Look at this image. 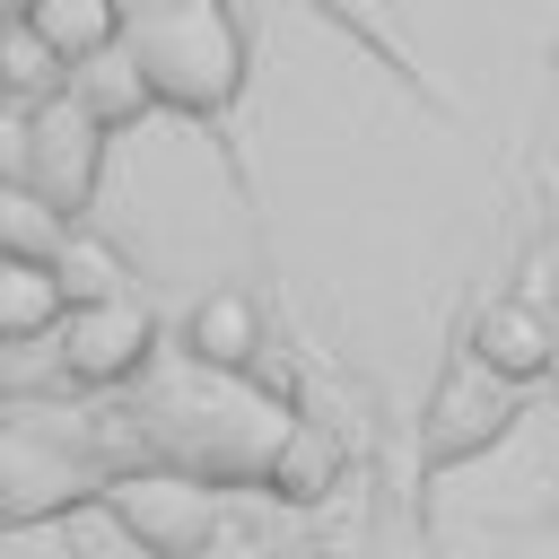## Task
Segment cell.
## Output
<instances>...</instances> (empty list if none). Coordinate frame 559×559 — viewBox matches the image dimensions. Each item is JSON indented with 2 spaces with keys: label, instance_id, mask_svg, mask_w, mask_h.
Here are the masks:
<instances>
[{
  "label": "cell",
  "instance_id": "6da1fadb",
  "mask_svg": "<svg viewBox=\"0 0 559 559\" xmlns=\"http://www.w3.org/2000/svg\"><path fill=\"white\" fill-rule=\"evenodd\" d=\"M148 437L175 454V472H192V480L218 489V480H271L280 454H288V437H297V419L271 393L236 384V376L183 367V376L148 384Z\"/></svg>",
  "mask_w": 559,
  "mask_h": 559
},
{
  "label": "cell",
  "instance_id": "7a4b0ae2",
  "mask_svg": "<svg viewBox=\"0 0 559 559\" xmlns=\"http://www.w3.org/2000/svg\"><path fill=\"white\" fill-rule=\"evenodd\" d=\"M122 52L140 61L148 96L175 114H227L245 87V26L218 0H148L122 26Z\"/></svg>",
  "mask_w": 559,
  "mask_h": 559
},
{
  "label": "cell",
  "instance_id": "3957f363",
  "mask_svg": "<svg viewBox=\"0 0 559 559\" xmlns=\"http://www.w3.org/2000/svg\"><path fill=\"white\" fill-rule=\"evenodd\" d=\"M122 480V463H105L96 445L44 437V428H0V533L9 524H44L79 498H105Z\"/></svg>",
  "mask_w": 559,
  "mask_h": 559
},
{
  "label": "cell",
  "instance_id": "277c9868",
  "mask_svg": "<svg viewBox=\"0 0 559 559\" xmlns=\"http://www.w3.org/2000/svg\"><path fill=\"white\" fill-rule=\"evenodd\" d=\"M105 515H114L140 550H157V559H201V550L227 533L218 489L192 480V472H175V463H140V472H122V480L105 489Z\"/></svg>",
  "mask_w": 559,
  "mask_h": 559
},
{
  "label": "cell",
  "instance_id": "5b68a950",
  "mask_svg": "<svg viewBox=\"0 0 559 559\" xmlns=\"http://www.w3.org/2000/svg\"><path fill=\"white\" fill-rule=\"evenodd\" d=\"M96 166H105V122H96L70 87H61L52 105H35V157H26V183H35L61 218H79V210H87Z\"/></svg>",
  "mask_w": 559,
  "mask_h": 559
},
{
  "label": "cell",
  "instance_id": "8992f818",
  "mask_svg": "<svg viewBox=\"0 0 559 559\" xmlns=\"http://www.w3.org/2000/svg\"><path fill=\"white\" fill-rule=\"evenodd\" d=\"M148 349H157V323H148V306H140V297L70 306V323L52 332V358H61V376H70V384H122V376H140V367H148Z\"/></svg>",
  "mask_w": 559,
  "mask_h": 559
},
{
  "label": "cell",
  "instance_id": "52a82bcc",
  "mask_svg": "<svg viewBox=\"0 0 559 559\" xmlns=\"http://www.w3.org/2000/svg\"><path fill=\"white\" fill-rule=\"evenodd\" d=\"M472 367L498 376V384L542 376V367H550V323H542V306H533V297H498V306H480V314H472Z\"/></svg>",
  "mask_w": 559,
  "mask_h": 559
},
{
  "label": "cell",
  "instance_id": "ba28073f",
  "mask_svg": "<svg viewBox=\"0 0 559 559\" xmlns=\"http://www.w3.org/2000/svg\"><path fill=\"white\" fill-rule=\"evenodd\" d=\"M26 26H35V44L79 79L87 61L122 52V26H131V17H122L114 0H35V9H26Z\"/></svg>",
  "mask_w": 559,
  "mask_h": 559
},
{
  "label": "cell",
  "instance_id": "9c48e42d",
  "mask_svg": "<svg viewBox=\"0 0 559 559\" xmlns=\"http://www.w3.org/2000/svg\"><path fill=\"white\" fill-rule=\"evenodd\" d=\"M183 349H192V367H210V376H245V358L262 349L253 297H245V288H210V297L192 306V323H183Z\"/></svg>",
  "mask_w": 559,
  "mask_h": 559
},
{
  "label": "cell",
  "instance_id": "30bf717a",
  "mask_svg": "<svg viewBox=\"0 0 559 559\" xmlns=\"http://www.w3.org/2000/svg\"><path fill=\"white\" fill-rule=\"evenodd\" d=\"M498 428H507V393H498V376L463 367V376L437 393V419H428V454H437V463H454V454L489 445Z\"/></svg>",
  "mask_w": 559,
  "mask_h": 559
},
{
  "label": "cell",
  "instance_id": "8fae6325",
  "mask_svg": "<svg viewBox=\"0 0 559 559\" xmlns=\"http://www.w3.org/2000/svg\"><path fill=\"white\" fill-rule=\"evenodd\" d=\"M79 227L35 192V183H0V262H61V245H70Z\"/></svg>",
  "mask_w": 559,
  "mask_h": 559
},
{
  "label": "cell",
  "instance_id": "7c38bea8",
  "mask_svg": "<svg viewBox=\"0 0 559 559\" xmlns=\"http://www.w3.org/2000/svg\"><path fill=\"white\" fill-rule=\"evenodd\" d=\"M70 323V297L44 262H0V349L9 341H44Z\"/></svg>",
  "mask_w": 559,
  "mask_h": 559
},
{
  "label": "cell",
  "instance_id": "4fadbf2b",
  "mask_svg": "<svg viewBox=\"0 0 559 559\" xmlns=\"http://www.w3.org/2000/svg\"><path fill=\"white\" fill-rule=\"evenodd\" d=\"M70 96H79V105H87V114H96V122H105V131H114V122H140V114H148V105H157V96H148V79H140V61H131V52H105V61H87V70H79V79H70Z\"/></svg>",
  "mask_w": 559,
  "mask_h": 559
},
{
  "label": "cell",
  "instance_id": "5bb4252c",
  "mask_svg": "<svg viewBox=\"0 0 559 559\" xmlns=\"http://www.w3.org/2000/svg\"><path fill=\"white\" fill-rule=\"evenodd\" d=\"M70 87V70L35 44V26L26 17H0V96H17V105H52Z\"/></svg>",
  "mask_w": 559,
  "mask_h": 559
},
{
  "label": "cell",
  "instance_id": "9a60e30c",
  "mask_svg": "<svg viewBox=\"0 0 559 559\" xmlns=\"http://www.w3.org/2000/svg\"><path fill=\"white\" fill-rule=\"evenodd\" d=\"M52 280H61V297H70V306H114V297H131V288H122V280H131V271H122V253H114V245H96V236H70V245H61V262H52Z\"/></svg>",
  "mask_w": 559,
  "mask_h": 559
},
{
  "label": "cell",
  "instance_id": "2e32d148",
  "mask_svg": "<svg viewBox=\"0 0 559 559\" xmlns=\"http://www.w3.org/2000/svg\"><path fill=\"white\" fill-rule=\"evenodd\" d=\"M323 480H332V437H323V428H297L288 454H280V472H271V489H280V498H314Z\"/></svg>",
  "mask_w": 559,
  "mask_h": 559
},
{
  "label": "cell",
  "instance_id": "e0dca14e",
  "mask_svg": "<svg viewBox=\"0 0 559 559\" xmlns=\"http://www.w3.org/2000/svg\"><path fill=\"white\" fill-rule=\"evenodd\" d=\"M26 157H35V105L0 96V183H26Z\"/></svg>",
  "mask_w": 559,
  "mask_h": 559
},
{
  "label": "cell",
  "instance_id": "ac0fdd59",
  "mask_svg": "<svg viewBox=\"0 0 559 559\" xmlns=\"http://www.w3.org/2000/svg\"><path fill=\"white\" fill-rule=\"evenodd\" d=\"M201 559H280V550H271V542H262L253 524H227V533H218V542H210Z\"/></svg>",
  "mask_w": 559,
  "mask_h": 559
}]
</instances>
